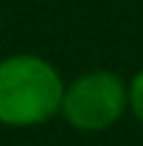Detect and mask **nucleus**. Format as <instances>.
Returning a JSON list of instances; mask_svg holds the SVG:
<instances>
[{
	"label": "nucleus",
	"instance_id": "obj_1",
	"mask_svg": "<svg viewBox=\"0 0 143 146\" xmlns=\"http://www.w3.org/2000/svg\"><path fill=\"white\" fill-rule=\"evenodd\" d=\"M65 79L39 54H9L0 59V127L34 129L54 121L62 110Z\"/></svg>",
	"mask_w": 143,
	"mask_h": 146
},
{
	"label": "nucleus",
	"instance_id": "obj_2",
	"mask_svg": "<svg viewBox=\"0 0 143 146\" xmlns=\"http://www.w3.org/2000/svg\"><path fill=\"white\" fill-rule=\"evenodd\" d=\"M129 112L126 79L112 70H87L65 84L59 118L81 135L112 129Z\"/></svg>",
	"mask_w": 143,
	"mask_h": 146
},
{
	"label": "nucleus",
	"instance_id": "obj_3",
	"mask_svg": "<svg viewBox=\"0 0 143 146\" xmlns=\"http://www.w3.org/2000/svg\"><path fill=\"white\" fill-rule=\"evenodd\" d=\"M126 87H129V112L143 127V68L135 70V76L126 82Z\"/></svg>",
	"mask_w": 143,
	"mask_h": 146
}]
</instances>
